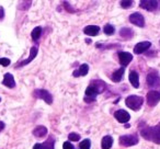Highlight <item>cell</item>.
Returning <instances> with one entry per match:
<instances>
[{"label":"cell","instance_id":"6da1fadb","mask_svg":"<svg viewBox=\"0 0 160 149\" xmlns=\"http://www.w3.org/2000/svg\"><path fill=\"white\" fill-rule=\"evenodd\" d=\"M107 89V85H105L104 81L102 80H93L88 88L86 89V96H85V102L91 103L93 101L97 100V97L100 93L104 92V90Z\"/></svg>","mask_w":160,"mask_h":149},{"label":"cell","instance_id":"7a4b0ae2","mask_svg":"<svg viewBox=\"0 0 160 149\" xmlns=\"http://www.w3.org/2000/svg\"><path fill=\"white\" fill-rule=\"evenodd\" d=\"M140 135L149 142L160 145V123L152 127L144 124V126L140 127Z\"/></svg>","mask_w":160,"mask_h":149},{"label":"cell","instance_id":"3957f363","mask_svg":"<svg viewBox=\"0 0 160 149\" xmlns=\"http://www.w3.org/2000/svg\"><path fill=\"white\" fill-rule=\"evenodd\" d=\"M125 104L127 107H129L133 111H138L144 104V98L138 96H129L125 100Z\"/></svg>","mask_w":160,"mask_h":149},{"label":"cell","instance_id":"277c9868","mask_svg":"<svg viewBox=\"0 0 160 149\" xmlns=\"http://www.w3.org/2000/svg\"><path fill=\"white\" fill-rule=\"evenodd\" d=\"M147 86L149 88L153 89H158L160 88V75L157 70H151L150 72L147 75Z\"/></svg>","mask_w":160,"mask_h":149},{"label":"cell","instance_id":"5b68a950","mask_svg":"<svg viewBox=\"0 0 160 149\" xmlns=\"http://www.w3.org/2000/svg\"><path fill=\"white\" fill-rule=\"evenodd\" d=\"M139 139H138L137 134H132V135H123L120 137L118 142H120L121 146L123 147H131L134 145L138 144Z\"/></svg>","mask_w":160,"mask_h":149},{"label":"cell","instance_id":"8992f818","mask_svg":"<svg viewBox=\"0 0 160 149\" xmlns=\"http://www.w3.org/2000/svg\"><path fill=\"white\" fill-rule=\"evenodd\" d=\"M139 5L142 9H145L150 12L157 11V10L160 9V1H157V0H142Z\"/></svg>","mask_w":160,"mask_h":149},{"label":"cell","instance_id":"52a82bcc","mask_svg":"<svg viewBox=\"0 0 160 149\" xmlns=\"http://www.w3.org/2000/svg\"><path fill=\"white\" fill-rule=\"evenodd\" d=\"M33 96L38 99H42V100H44L47 104H52V103H53V96H52L47 90L36 89L33 91Z\"/></svg>","mask_w":160,"mask_h":149},{"label":"cell","instance_id":"ba28073f","mask_svg":"<svg viewBox=\"0 0 160 149\" xmlns=\"http://www.w3.org/2000/svg\"><path fill=\"white\" fill-rule=\"evenodd\" d=\"M160 101V91L159 90H150L147 93V104L153 107L159 103Z\"/></svg>","mask_w":160,"mask_h":149},{"label":"cell","instance_id":"9c48e42d","mask_svg":"<svg viewBox=\"0 0 160 149\" xmlns=\"http://www.w3.org/2000/svg\"><path fill=\"white\" fill-rule=\"evenodd\" d=\"M129 22L133 23L134 25L138 27H145V19L144 16L140 14L139 12H134L129 16Z\"/></svg>","mask_w":160,"mask_h":149},{"label":"cell","instance_id":"30bf717a","mask_svg":"<svg viewBox=\"0 0 160 149\" xmlns=\"http://www.w3.org/2000/svg\"><path fill=\"white\" fill-rule=\"evenodd\" d=\"M114 117L118 120V123H122V124H126V123H128L129 120H131V115H129L128 112L125 111V110H118V111H115Z\"/></svg>","mask_w":160,"mask_h":149},{"label":"cell","instance_id":"8fae6325","mask_svg":"<svg viewBox=\"0 0 160 149\" xmlns=\"http://www.w3.org/2000/svg\"><path fill=\"white\" fill-rule=\"evenodd\" d=\"M33 149H55V139L53 136H51L43 144H35Z\"/></svg>","mask_w":160,"mask_h":149},{"label":"cell","instance_id":"7c38bea8","mask_svg":"<svg viewBox=\"0 0 160 149\" xmlns=\"http://www.w3.org/2000/svg\"><path fill=\"white\" fill-rule=\"evenodd\" d=\"M150 47H151V43L148 42V41L139 42L135 45V47H134V53L137 54V55H140V54H142L146 51H148Z\"/></svg>","mask_w":160,"mask_h":149},{"label":"cell","instance_id":"4fadbf2b","mask_svg":"<svg viewBox=\"0 0 160 149\" xmlns=\"http://www.w3.org/2000/svg\"><path fill=\"white\" fill-rule=\"evenodd\" d=\"M133 60V55L128 52H120L118 53V62L123 67H126Z\"/></svg>","mask_w":160,"mask_h":149},{"label":"cell","instance_id":"5bb4252c","mask_svg":"<svg viewBox=\"0 0 160 149\" xmlns=\"http://www.w3.org/2000/svg\"><path fill=\"white\" fill-rule=\"evenodd\" d=\"M38 46H33L31 49H30V56H29V58H28V59H25V60H23V62H19V64L17 65L16 67H18V68H20V67H23V66H25V65L30 64V62H31L32 60H33L34 58L36 57V55H38Z\"/></svg>","mask_w":160,"mask_h":149},{"label":"cell","instance_id":"9a60e30c","mask_svg":"<svg viewBox=\"0 0 160 149\" xmlns=\"http://www.w3.org/2000/svg\"><path fill=\"white\" fill-rule=\"evenodd\" d=\"M88 72H89V65L82 64V65H80V67L77 70L73 71L72 76L73 77H85V76H87Z\"/></svg>","mask_w":160,"mask_h":149},{"label":"cell","instance_id":"2e32d148","mask_svg":"<svg viewBox=\"0 0 160 149\" xmlns=\"http://www.w3.org/2000/svg\"><path fill=\"white\" fill-rule=\"evenodd\" d=\"M100 32V27L98 25H87L83 29V33L89 36H97Z\"/></svg>","mask_w":160,"mask_h":149},{"label":"cell","instance_id":"e0dca14e","mask_svg":"<svg viewBox=\"0 0 160 149\" xmlns=\"http://www.w3.org/2000/svg\"><path fill=\"white\" fill-rule=\"evenodd\" d=\"M2 85L8 88H10V89L16 87V81H14V78L11 73H6L5 76H3Z\"/></svg>","mask_w":160,"mask_h":149},{"label":"cell","instance_id":"ac0fdd59","mask_svg":"<svg viewBox=\"0 0 160 149\" xmlns=\"http://www.w3.org/2000/svg\"><path fill=\"white\" fill-rule=\"evenodd\" d=\"M124 72H125V67H121L120 69L115 70L113 73H112V76H111L112 81H113V82H120V81L123 79Z\"/></svg>","mask_w":160,"mask_h":149},{"label":"cell","instance_id":"d6986e66","mask_svg":"<svg viewBox=\"0 0 160 149\" xmlns=\"http://www.w3.org/2000/svg\"><path fill=\"white\" fill-rule=\"evenodd\" d=\"M128 79H129V82L132 83L134 88H139V76H138V72L137 71H131L129 72V76H128Z\"/></svg>","mask_w":160,"mask_h":149},{"label":"cell","instance_id":"ffe728a7","mask_svg":"<svg viewBox=\"0 0 160 149\" xmlns=\"http://www.w3.org/2000/svg\"><path fill=\"white\" fill-rule=\"evenodd\" d=\"M33 135L35 136V137H38V138L44 137V136L47 135V128L45 126H42V125H40V126H36L35 128H34V131H33Z\"/></svg>","mask_w":160,"mask_h":149},{"label":"cell","instance_id":"44dd1931","mask_svg":"<svg viewBox=\"0 0 160 149\" xmlns=\"http://www.w3.org/2000/svg\"><path fill=\"white\" fill-rule=\"evenodd\" d=\"M113 146V138L112 136L107 135L102 138V142H101V147L102 149H110L111 147Z\"/></svg>","mask_w":160,"mask_h":149},{"label":"cell","instance_id":"7402d4cb","mask_svg":"<svg viewBox=\"0 0 160 149\" xmlns=\"http://www.w3.org/2000/svg\"><path fill=\"white\" fill-rule=\"evenodd\" d=\"M120 35L125 40H131L134 36V31L129 27H122L120 30Z\"/></svg>","mask_w":160,"mask_h":149},{"label":"cell","instance_id":"603a6c76","mask_svg":"<svg viewBox=\"0 0 160 149\" xmlns=\"http://www.w3.org/2000/svg\"><path fill=\"white\" fill-rule=\"evenodd\" d=\"M42 35V27H36L33 29V31L31 32V37L33 41H38V38Z\"/></svg>","mask_w":160,"mask_h":149},{"label":"cell","instance_id":"cb8c5ba5","mask_svg":"<svg viewBox=\"0 0 160 149\" xmlns=\"http://www.w3.org/2000/svg\"><path fill=\"white\" fill-rule=\"evenodd\" d=\"M103 32H104L107 35H113L114 32H115V27H113L112 24H105L104 27H103Z\"/></svg>","mask_w":160,"mask_h":149},{"label":"cell","instance_id":"d4e9b609","mask_svg":"<svg viewBox=\"0 0 160 149\" xmlns=\"http://www.w3.org/2000/svg\"><path fill=\"white\" fill-rule=\"evenodd\" d=\"M96 46L101 49H109V48H116V47H120V45L118 44H100V43H97Z\"/></svg>","mask_w":160,"mask_h":149},{"label":"cell","instance_id":"484cf974","mask_svg":"<svg viewBox=\"0 0 160 149\" xmlns=\"http://www.w3.org/2000/svg\"><path fill=\"white\" fill-rule=\"evenodd\" d=\"M31 5H32V1H21V2H19L18 8L20 10H28L30 9Z\"/></svg>","mask_w":160,"mask_h":149},{"label":"cell","instance_id":"4316f807","mask_svg":"<svg viewBox=\"0 0 160 149\" xmlns=\"http://www.w3.org/2000/svg\"><path fill=\"white\" fill-rule=\"evenodd\" d=\"M79 147H80V149H90V147H91V142H90V139H83L82 142L79 144Z\"/></svg>","mask_w":160,"mask_h":149},{"label":"cell","instance_id":"83f0119b","mask_svg":"<svg viewBox=\"0 0 160 149\" xmlns=\"http://www.w3.org/2000/svg\"><path fill=\"white\" fill-rule=\"evenodd\" d=\"M133 5H134V2L131 1V0H122V1H121V7H122L123 9H129V8H132Z\"/></svg>","mask_w":160,"mask_h":149},{"label":"cell","instance_id":"f1b7e54d","mask_svg":"<svg viewBox=\"0 0 160 149\" xmlns=\"http://www.w3.org/2000/svg\"><path fill=\"white\" fill-rule=\"evenodd\" d=\"M68 139L70 140V142H78V140L80 139V135L77 133H70L68 135Z\"/></svg>","mask_w":160,"mask_h":149},{"label":"cell","instance_id":"f546056e","mask_svg":"<svg viewBox=\"0 0 160 149\" xmlns=\"http://www.w3.org/2000/svg\"><path fill=\"white\" fill-rule=\"evenodd\" d=\"M64 8H65V9H66L68 12H70V13H73V12L76 11V10L73 9V8H71V7H70V5H69L68 1H65V2H64Z\"/></svg>","mask_w":160,"mask_h":149},{"label":"cell","instance_id":"4dcf8cb0","mask_svg":"<svg viewBox=\"0 0 160 149\" xmlns=\"http://www.w3.org/2000/svg\"><path fill=\"white\" fill-rule=\"evenodd\" d=\"M10 59L9 58H0V65H2L3 67H7L10 65Z\"/></svg>","mask_w":160,"mask_h":149},{"label":"cell","instance_id":"1f68e13d","mask_svg":"<svg viewBox=\"0 0 160 149\" xmlns=\"http://www.w3.org/2000/svg\"><path fill=\"white\" fill-rule=\"evenodd\" d=\"M62 148L64 149H73V146L69 142H64V145H62Z\"/></svg>","mask_w":160,"mask_h":149},{"label":"cell","instance_id":"d6a6232c","mask_svg":"<svg viewBox=\"0 0 160 149\" xmlns=\"http://www.w3.org/2000/svg\"><path fill=\"white\" fill-rule=\"evenodd\" d=\"M3 18H5V10H3V8L0 6V21L3 20Z\"/></svg>","mask_w":160,"mask_h":149},{"label":"cell","instance_id":"836d02e7","mask_svg":"<svg viewBox=\"0 0 160 149\" xmlns=\"http://www.w3.org/2000/svg\"><path fill=\"white\" fill-rule=\"evenodd\" d=\"M5 127H6V124L3 122H1V121H0V132L2 131V129L5 128Z\"/></svg>","mask_w":160,"mask_h":149},{"label":"cell","instance_id":"e575fe53","mask_svg":"<svg viewBox=\"0 0 160 149\" xmlns=\"http://www.w3.org/2000/svg\"><path fill=\"white\" fill-rule=\"evenodd\" d=\"M0 102H1V99H0Z\"/></svg>","mask_w":160,"mask_h":149}]
</instances>
